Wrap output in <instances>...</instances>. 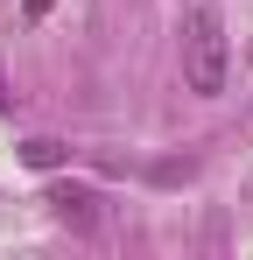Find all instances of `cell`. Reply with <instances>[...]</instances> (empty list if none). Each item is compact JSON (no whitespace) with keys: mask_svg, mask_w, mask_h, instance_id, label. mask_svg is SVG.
I'll return each mask as SVG.
<instances>
[{"mask_svg":"<svg viewBox=\"0 0 253 260\" xmlns=\"http://www.w3.org/2000/svg\"><path fill=\"white\" fill-rule=\"evenodd\" d=\"M225 71H232V36H225V7L218 0H197L183 14V85L197 99H218L225 91Z\"/></svg>","mask_w":253,"mask_h":260,"instance_id":"6da1fadb","label":"cell"},{"mask_svg":"<svg viewBox=\"0 0 253 260\" xmlns=\"http://www.w3.org/2000/svg\"><path fill=\"white\" fill-rule=\"evenodd\" d=\"M56 218H71V225H91V197H84V190H64V197H56Z\"/></svg>","mask_w":253,"mask_h":260,"instance_id":"7a4b0ae2","label":"cell"},{"mask_svg":"<svg viewBox=\"0 0 253 260\" xmlns=\"http://www.w3.org/2000/svg\"><path fill=\"white\" fill-rule=\"evenodd\" d=\"M49 7H56V0H21V21H42Z\"/></svg>","mask_w":253,"mask_h":260,"instance_id":"277c9868","label":"cell"},{"mask_svg":"<svg viewBox=\"0 0 253 260\" xmlns=\"http://www.w3.org/2000/svg\"><path fill=\"white\" fill-rule=\"evenodd\" d=\"M21 162H28V169H56V162H64V148H56V141H28V148H21Z\"/></svg>","mask_w":253,"mask_h":260,"instance_id":"3957f363","label":"cell"}]
</instances>
